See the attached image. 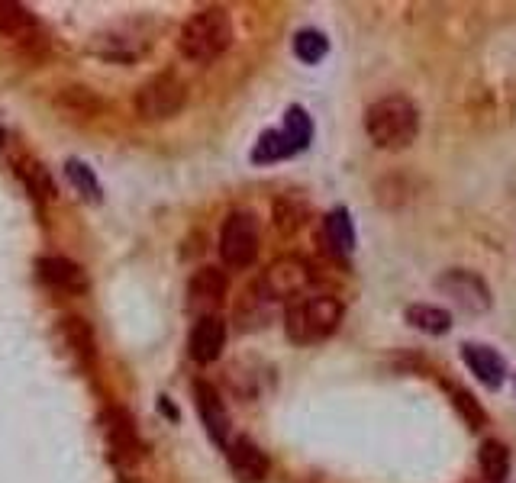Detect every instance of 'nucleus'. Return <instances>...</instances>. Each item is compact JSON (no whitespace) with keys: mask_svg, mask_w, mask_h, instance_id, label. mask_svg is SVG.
Wrapping results in <instances>:
<instances>
[{"mask_svg":"<svg viewBox=\"0 0 516 483\" xmlns=\"http://www.w3.org/2000/svg\"><path fill=\"white\" fill-rule=\"evenodd\" d=\"M407 322L413 329H420L426 335H446L452 329V313L449 310H439V306H407Z\"/></svg>","mask_w":516,"mask_h":483,"instance_id":"obj_18","label":"nucleus"},{"mask_svg":"<svg viewBox=\"0 0 516 483\" xmlns=\"http://www.w3.org/2000/svg\"><path fill=\"white\" fill-rule=\"evenodd\" d=\"M326 52H329V42L323 33H317V29H300V33L294 36V55L300 58V62L317 65Z\"/></svg>","mask_w":516,"mask_h":483,"instance_id":"obj_24","label":"nucleus"},{"mask_svg":"<svg viewBox=\"0 0 516 483\" xmlns=\"http://www.w3.org/2000/svg\"><path fill=\"white\" fill-rule=\"evenodd\" d=\"M342 322V303L336 297H304L294 300L284 313V329L294 345H317L329 339Z\"/></svg>","mask_w":516,"mask_h":483,"instance_id":"obj_3","label":"nucleus"},{"mask_svg":"<svg viewBox=\"0 0 516 483\" xmlns=\"http://www.w3.org/2000/svg\"><path fill=\"white\" fill-rule=\"evenodd\" d=\"M100 422H104V435H107V442H110V451L120 458V464L139 461L142 445H139V432L133 426V419H129L123 409H107Z\"/></svg>","mask_w":516,"mask_h":483,"instance_id":"obj_8","label":"nucleus"},{"mask_svg":"<svg viewBox=\"0 0 516 483\" xmlns=\"http://www.w3.org/2000/svg\"><path fill=\"white\" fill-rule=\"evenodd\" d=\"M258 255V223L252 213H229L220 229V258L229 268H249Z\"/></svg>","mask_w":516,"mask_h":483,"instance_id":"obj_6","label":"nucleus"},{"mask_svg":"<svg viewBox=\"0 0 516 483\" xmlns=\"http://www.w3.org/2000/svg\"><path fill=\"white\" fill-rule=\"evenodd\" d=\"M194 397H197L200 419H204L210 438L217 445H223L226 442V432H229V416H226V409H223L220 393L213 390L207 380H197V384H194Z\"/></svg>","mask_w":516,"mask_h":483,"instance_id":"obj_13","label":"nucleus"},{"mask_svg":"<svg viewBox=\"0 0 516 483\" xmlns=\"http://www.w3.org/2000/svg\"><path fill=\"white\" fill-rule=\"evenodd\" d=\"M223 345H226V322L220 316H200L191 329V339H188V348H191V358L200 361V364H210L223 355Z\"/></svg>","mask_w":516,"mask_h":483,"instance_id":"obj_10","label":"nucleus"},{"mask_svg":"<svg viewBox=\"0 0 516 483\" xmlns=\"http://www.w3.org/2000/svg\"><path fill=\"white\" fill-rule=\"evenodd\" d=\"M0 36L10 39L13 46L23 52H46V33L36 20V13L23 4H10V0H0Z\"/></svg>","mask_w":516,"mask_h":483,"instance_id":"obj_7","label":"nucleus"},{"mask_svg":"<svg viewBox=\"0 0 516 483\" xmlns=\"http://www.w3.org/2000/svg\"><path fill=\"white\" fill-rule=\"evenodd\" d=\"M226 458H229V467H233V474L242 483H258V480H265V474H268L265 451L258 448L255 442H249V438H236V442H229Z\"/></svg>","mask_w":516,"mask_h":483,"instance_id":"obj_12","label":"nucleus"},{"mask_svg":"<svg viewBox=\"0 0 516 483\" xmlns=\"http://www.w3.org/2000/svg\"><path fill=\"white\" fill-rule=\"evenodd\" d=\"M59 332H62L65 345L71 348V355H78L81 361L94 358V351H97L94 348V332H91V326L81 316H65L59 322Z\"/></svg>","mask_w":516,"mask_h":483,"instance_id":"obj_17","label":"nucleus"},{"mask_svg":"<svg viewBox=\"0 0 516 483\" xmlns=\"http://www.w3.org/2000/svg\"><path fill=\"white\" fill-rule=\"evenodd\" d=\"M291 155H294V145L288 142V136H284L281 129H278V133L271 129V133H265L262 139H258L252 161H255V165H271V161H281V158H291Z\"/></svg>","mask_w":516,"mask_h":483,"instance_id":"obj_20","label":"nucleus"},{"mask_svg":"<svg viewBox=\"0 0 516 483\" xmlns=\"http://www.w3.org/2000/svg\"><path fill=\"white\" fill-rule=\"evenodd\" d=\"M0 149H4V129H0Z\"/></svg>","mask_w":516,"mask_h":483,"instance_id":"obj_27","label":"nucleus"},{"mask_svg":"<svg viewBox=\"0 0 516 483\" xmlns=\"http://www.w3.org/2000/svg\"><path fill=\"white\" fill-rule=\"evenodd\" d=\"M462 361L468 364V371L475 374L484 387L497 390L500 384H504V377H507V364H504V358H500L491 345L465 342V345H462Z\"/></svg>","mask_w":516,"mask_h":483,"instance_id":"obj_11","label":"nucleus"},{"mask_svg":"<svg viewBox=\"0 0 516 483\" xmlns=\"http://www.w3.org/2000/svg\"><path fill=\"white\" fill-rule=\"evenodd\" d=\"M326 239L329 245H333V252L339 255H349L352 248H355V229H352V219L346 210H333L326 216Z\"/></svg>","mask_w":516,"mask_h":483,"instance_id":"obj_19","label":"nucleus"},{"mask_svg":"<svg viewBox=\"0 0 516 483\" xmlns=\"http://www.w3.org/2000/svg\"><path fill=\"white\" fill-rule=\"evenodd\" d=\"M439 287L446 290V294L462 303L465 310H475V313H484L487 306H491V290L481 281L475 271H449L446 277L439 281Z\"/></svg>","mask_w":516,"mask_h":483,"instance_id":"obj_9","label":"nucleus"},{"mask_svg":"<svg viewBox=\"0 0 516 483\" xmlns=\"http://www.w3.org/2000/svg\"><path fill=\"white\" fill-rule=\"evenodd\" d=\"M188 104V87L178 75H155L136 91V113L142 120H168V116L181 113V107Z\"/></svg>","mask_w":516,"mask_h":483,"instance_id":"obj_4","label":"nucleus"},{"mask_svg":"<svg viewBox=\"0 0 516 483\" xmlns=\"http://www.w3.org/2000/svg\"><path fill=\"white\" fill-rule=\"evenodd\" d=\"M36 271H39V281H46L49 287H59V290L88 287V274H84V268L68 258H39Z\"/></svg>","mask_w":516,"mask_h":483,"instance_id":"obj_15","label":"nucleus"},{"mask_svg":"<svg viewBox=\"0 0 516 483\" xmlns=\"http://www.w3.org/2000/svg\"><path fill=\"white\" fill-rule=\"evenodd\" d=\"M229 42H233V20L223 7H207V10H197L194 17L181 26V36H178V49L188 62H213L220 58Z\"/></svg>","mask_w":516,"mask_h":483,"instance_id":"obj_2","label":"nucleus"},{"mask_svg":"<svg viewBox=\"0 0 516 483\" xmlns=\"http://www.w3.org/2000/svg\"><path fill=\"white\" fill-rule=\"evenodd\" d=\"M55 104H59L62 110H68V113H78V116H94L100 107H104V104H100V97L91 94L88 87H65Z\"/></svg>","mask_w":516,"mask_h":483,"instance_id":"obj_23","label":"nucleus"},{"mask_svg":"<svg viewBox=\"0 0 516 483\" xmlns=\"http://www.w3.org/2000/svg\"><path fill=\"white\" fill-rule=\"evenodd\" d=\"M226 290H229V281L220 268H200L188 284V297L200 310H213V306L223 303Z\"/></svg>","mask_w":516,"mask_h":483,"instance_id":"obj_14","label":"nucleus"},{"mask_svg":"<svg viewBox=\"0 0 516 483\" xmlns=\"http://www.w3.org/2000/svg\"><path fill=\"white\" fill-rule=\"evenodd\" d=\"M284 136H288V142L294 145V152H304L310 139H313V123H310V116L300 110V107H291L288 116H284V129H281Z\"/></svg>","mask_w":516,"mask_h":483,"instance_id":"obj_22","label":"nucleus"},{"mask_svg":"<svg viewBox=\"0 0 516 483\" xmlns=\"http://www.w3.org/2000/svg\"><path fill=\"white\" fill-rule=\"evenodd\" d=\"M478 464L487 483H507L510 477V448L497 438H487L478 451Z\"/></svg>","mask_w":516,"mask_h":483,"instance_id":"obj_16","label":"nucleus"},{"mask_svg":"<svg viewBox=\"0 0 516 483\" xmlns=\"http://www.w3.org/2000/svg\"><path fill=\"white\" fill-rule=\"evenodd\" d=\"M310 284H313V268L307 261L297 255H284L265 268L258 290H262L265 300H294L300 294H307Z\"/></svg>","mask_w":516,"mask_h":483,"instance_id":"obj_5","label":"nucleus"},{"mask_svg":"<svg viewBox=\"0 0 516 483\" xmlns=\"http://www.w3.org/2000/svg\"><path fill=\"white\" fill-rule=\"evenodd\" d=\"M17 174L23 178V184L33 190V197L36 200H52V178L46 174V168L39 165L36 158H20L17 161Z\"/></svg>","mask_w":516,"mask_h":483,"instance_id":"obj_21","label":"nucleus"},{"mask_svg":"<svg viewBox=\"0 0 516 483\" xmlns=\"http://www.w3.org/2000/svg\"><path fill=\"white\" fill-rule=\"evenodd\" d=\"M365 129L378 149H407L420 133V110L407 97H381L378 104L368 107Z\"/></svg>","mask_w":516,"mask_h":483,"instance_id":"obj_1","label":"nucleus"},{"mask_svg":"<svg viewBox=\"0 0 516 483\" xmlns=\"http://www.w3.org/2000/svg\"><path fill=\"white\" fill-rule=\"evenodd\" d=\"M65 171H68L71 184H75V187H78L81 194L88 197V200H97V197H100V187H97L94 174H91V168H88V165H84V161H68Z\"/></svg>","mask_w":516,"mask_h":483,"instance_id":"obj_26","label":"nucleus"},{"mask_svg":"<svg viewBox=\"0 0 516 483\" xmlns=\"http://www.w3.org/2000/svg\"><path fill=\"white\" fill-rule=\"evenodd\" d=\"M449 393H452V403H455V409L465 416V426H471V429H481L484 422H487V413L481 409V403H478L475 397H471L468 390H462V387H449Z\"/></svg>","mask_w":516,"mask_h":483,"instance_id":"obj_25","label":"nucleus"}]
</instances>
